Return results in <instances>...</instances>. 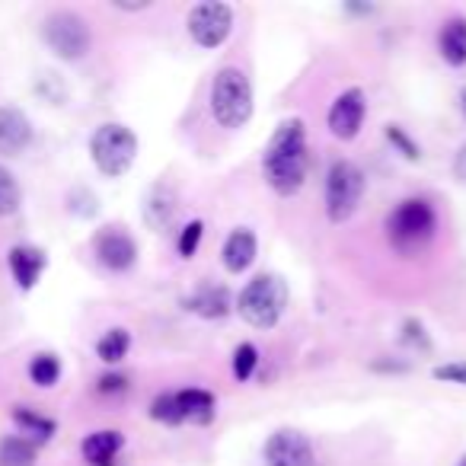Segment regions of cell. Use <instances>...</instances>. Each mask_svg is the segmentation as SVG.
I'll return each instance as SVG.
<instances>
[{
	"label": "cell",
	"mask_w": 466,
	"mask_h": 466,
	"mask_svg": "<svg viewBox=\"0 0 466 466\" xmlns=\"http://www.w3.org/2000/svg\"><path fill=\"white\" fill-rule=\"evenodd\" d=\"M307 167H310V157H307V128L300 118H285L279 128L272 131L266 144V154H262V176L272 186L275 195L281 198H291L300 192L307 179Z\"/></svg>",
	"instance_id": "obj_1"
},
{
	"label": "cell",
	"mask_w": 466,
	"mask_h": 466,
	"mask_svg": "<svg viewBox=\"0 0 466 466\" xmlns=\"http://www.w3.org/2000/svg\"><path fill=\"white\" fill-rule=\"evenodd\" d=\"M208 106H211V116L220 128L227 131H240L249 125L256 109L253 99V84H249L247 71L243 67H220L211 80V96H208Z\"/></svg>",
	"instance_id": "obj_2"
},
{
	"label": "cell",
	"mask_w": 466,
	"mask_h": 466,
	"mask_svg": "<svg viewBox=\"0 0 466 466\" xmlns=\"http://www.w3.org/2000/svg\"><path fill=\"white\" fill-rule=\"evenodd\" d=\"M288 300H291L288 281L275 272H262L253 281H247V288L237 294L233 310L240 313L249 326H256V329H275L279 319L285 317Z\"/></svg>",
	"instance_id": "obj_3"
},
{
	"label": "cell",
	"mask_w": 466,
	"mask_h": 466,
	"mask_svg": "<svg viewBox=\"0 0 466 466\" xmlns=\"http://www.w3.org/2000/svg\"><path fill=\"white\" fill-rule=\"evenodd\" d=\"M434 230H438V214L425 198H402L387 214V240L400 256L421 253L431 243Z\"/></svg>",
	"instance_id": "obj_4"
},
{
	"label": "cell",
	"mask_w": 466,
	"mask_h": 466,
	"mask_svg": "<svg viewBox=\"0 0 466 466\" xmlns=\"http://www.w3.org/2000/svg\"><path fill=\"white\" fill-rule=\"evenodd\" d=\"M90 160L109 179L125 176L137 160V135L122 122H106L90 137Z\"/></svg>",
	"instance_id": "obj_5"
},
{
	"label": "cell",
	"mask_w": 466,
	"mask_h": 466,
	"mask_svg": "<svg viewBox=\"0 0 466 466\" xmlns=\"http://www.w3.org/2000/svg\"><path fill=\"white\" fill-rule=\"evenodd\" d=\"M364 186H368L364 169L355 160H349V157L332 160L329 169H326V218L332 224H345L361 205Z\"/></svg>",
	"instance_id": "obj_6"
},
{
	"label": "cell",
	"mask_w": 466,
	"mask_h": 466,
	"mask_svg": "<svg viewBox=\"0 0 466 466\" xmlns=\"http://www.w3.org/2000/svg\"><path fill=\"white\" fill-rule=\"evenodd\" d=\"M42 39L61 61H84L93 48L90 23L74 10H55L42 23Z\"/></svg>",
	"instance_id": "obj_7"
},
{
	"label": "cell",
	"mask_w": 466,
	"mask_h": 466,
	"mask_svg": "<svg viewBox=\"0 0 466 466\" xmlns=\"http://www.w3.org/2000/svg\"><path fill=\"white\" fill-rule=\"evenodd\" d=\"M186 29L198 48H220L233 33V7L224 0H201L188 10Z\"/></svg>",
	"instance_id": "obj_8"
},
{
	"label": "cell",
	"mask_w": 466,
	"mask_h": 466,
	"mask_svg": "<svg viewBox=\"0 0 466 466\" xmlns=\"http://www.w3.org/2000/svg\"><path fill=\"white\" fill-rule=\"evenodd\" d=\"M364 116H368V96H364L361 86H349L332 99L329 112H326L329 135L339 137V141H355L361 135Z\"/></svg>",
	"instance_id": "obj_9"
},
{
	"label": "cell",
	"mask_w": 466,
	"mask_h": 466,
	"mask_svg": "<svg viewBox=\"0 0 466 466\" xmlns=\"http://www.w3.org/2000/svg\"><path fill=\"white\" fill-rule=\"evenodd\" d=\"M93 253H96L99 266L122 275V272H131V268H135L137 243L125 227H103V230L93 237Z\"/></svg>",
	"instance_id": "obj_10"
},
{
	"label": "cell",
	"mask_w": 466,
	"mask_h": 466,
	"mask_svg": "<svg viewBox=\"0 0 466 466\" xmlns=\"http://www.w3.org/2000/svg\"><path fill=\"white\" fill-rule=\"evenodd\" d=\"M262 460L266 466H313L317 453L304 431L294 428H279L275 434H268L266 447H262Z\"/></svg>",
	"instance_id": "obj_11"
},
{
	"label": "cell",
	"mask_w": 466,
	"mask_h": 466,
	"mask_svg": "<svg viewBox=\"0 0 466 466\" xmlns=\"http://www.w3.org/2000/svg\"><path fill=\"white\" fill-rule=\"evenodd\" d=\"M182 307L201 319H224L233 313V294H230V288L218 285V281H198V285L182 298Z\"/></svg>",
	"instance_id": "obj_12"
},
{
	"label": "cell",
	"mask_w": 466,
	"mask_h": 466,
	"mask_svg": "<svg viewBox=\"0 0 466 466\" xmlns=\"http://www.w3.org/2000/svg\"><path fill=\"white\" fill-rule=\"evenodd\" d=\"M33 144V122L16 106H0V154L20 157Z\"/></svg>",
	"instance_id": "obj_13"
},
{
	"label": "cell",
	"mask_w": 466,
	"mask_h": 466,
	"mask_svg": "<svg viewBox=\"0 0 466 466\" xmlns=\"http://www.w3.org/2000/svg\"><path fill=\"white\" fill-rule=\"evenodd\" d=\"M256 256H259V240H256V233L249 227L230 230V237L220 247V262H224V268L230 275H243L256 262Z\"/></svg>",
	"instance_id": "obj_14"
},
{
	"label": "cell",
	"mask_w": 466,
	"mask_h": 466,
	"mask_svg": "<svg viewBox=\"0 0 466 466\" xmlns=\"http://www.w3.org/2000/svg\"><path fill=\"white\" fill-rule=\"evenodd\" d=\"M179 214V195L169 182H157L144 198V220L150 230H169Z\"/></svg>",
	"instance_id": "obj_15"
},
{
	"label": "cell",
	"mask_w": 466,
	"mask_h": 466,
	"mask_svg": "<svg viewBox=\"0 0 466 466\" xmlns=\"http://www.w3.org/2000/svg\"><path fill=\"white\" fill-rule=\"evenodd\" d=\"M7 262H10V275H14V281L20 285V291H33V288L39 285L42 272H46L48 256L42 253L39 247H14Z\"/></svg>",
	"instance_id": "obj_16"
},
{
	"label": "cell",
	"mask_w": 466,
	"mask_h": 466,
	"mask_svg": "<svg viewBox=\"0 0 466 466\" xmlns=\"http://www.w3.org/2000/svg\"><path fill=\"white\" fill-rule=\"evenodd\" d=\"M125 447V434L116 428H106V431H93L84 438L80 453L90 466H112V460L118 457V451Z\"/></svg>",
	"instance_id": "obj_17"
},
{
	"label": "cell",
	"mask_w": 466,
	"mask_h": 466,
	"mask_svg": "<svg viewBox=\"0 0 466 466\" xmlns=\"http://www.w3.org/2000/svg\"><path fill=\"white\" fill-rule=\"evenodd\" d=\"M438 52L451 67H466V16L444 20L438 33Z\"/></svg>",
	"instance_id": "obj_18"
},
{
	"label": "cell",
	"mask_w": 466,
	"mask_h": 466,
	"mask_svg": "<svg viewBox=\"0 0 466 466\" xmlns=\"http://www.w3.org/2000/svg\"><path fill=\"white\" fill-rule=\"evenodd\" d=\"M176 400H179L182 419L195 421V425H208V421H214V415H218L214 393H208V390H201V387L179 390V393H176Z\"/></svg>",
	"instance_id": "obj_19"
},
{
	"label": "cell",
	"mask_w": 466,
	"mask_h": 466,
	"mask_svg": "<svg viewBox=\"0 0 466 466\" xmlns=\"http://www.w3.org/2000/svg\"><path fill=\"white\" fill-rule=\"evenodd\" d=\"M14 421L23 428V434H33L35 441H52L55 431H58V425H55V419H48V415L35 412V409L29 406H14Z\"/></svg>",
	"instance_id": "obj_20"
},
{
	"label": "cell",
	"mask_w": 466,
	"mask_h": 466,
	"mask_svg": "<svg viewBox=\"0 0 466 466\" xmlns=\"http://www.w3.org/2000/svg\"><path fill=\"white\" fill-rule=\"evenodd\" d=\"M0 466H35V444L20 434L0 441Z\"/></svg>",
	"instance_id": "obj_21"
},
{
	"label": "cell",
	"mask_w": 466,
	"mask_h": 466,
	"mask_svg": "<svg viewBox=\"0 0 466 466\" xmlns=\"http://www.w3.org/2000/svg\"><path fill=\"white\" fill-rule=\"evenodd\" d=\"M128 349H131V332L122 329V326L109 329L96 342V355H99V361H106V364H118L125 355H128Z\"/></svg>",
	"instance_id": "obj_22"
},
{
	"label": "cell",
	"mask_w": 466,
	"mask_h": 466,
	"mask_svg": "<svg viewBox=\"0 0 466 466\" xmlns=\"http://www.w3.org/2000/svg\"><path fill=\"white\" fill-rule=\"evenodd\" d=\"M29 380L35 383V387H55V383L61 380V361L58 355H52V351H42V355H35L33 361H29Z\"/></svg>",
	"instance_id": "obj_23"
},
{
	"label": "cell",
	"mask_w": 466,
	"mask_h": 466,
	"mask_svg": "<svg viewBox=\"0 0 466 466\" xmlns=\"http://www.w3.org/2000/svg\"><path fill=\"white\" fill-rule=\"evenodd\" d=\"M23 205V188L20 182H16V176L10 173L4 163H0V218H10V214H16Z\"/></svg>",
	"instance_id": "obj_24"
},
{
	"label": "cell",
	"mask_w": 466,
	"mask_h": 466,
	"mask_svg": "<svg viewBox=\"0 0 466 466\" xmlns=\"http://www.w3.org/2000/svg\"><path fill=\"white\" fill-rule=\"evenodd\" d=\"M256 368H259V349L253 342H240L233 349V377L247 383L256 374Z\"/></svg>",
	"instance_id": "obj_25"
},
{
	"label": "cell",
	"mask_w": 466,
	"mask_h": 466,
	"mask_svg": "<svg viewBox=\"0 0 466 466\" xmlns=\"http://www.w3.org/2000/svg\"><path fill=\"white\" fill-rule=\"evenodd\" d=\"M150 419L160 421V425H182V409H179V400H176V393H160L154 396V402H150Z\"/></svg>",
	"instance_id": "obj_26"
},
{
	"label": "cell",
	"mask_w": 466,
	"mask_h": 466,
	"mask_svg": "<svg viewBox=\"0 0 466 466\" xmlns=\"http://www.w3.org/2000/svg\"><path fill=\"white\" fill-rule=\"evenodd\" d=\"M383 135H387V141L393 144V150L402 157V160H409V163L421 160V147L412 141V137H409V131L402 128V125H387V128H383Z\"/></svg>",
	"instance_id": "obj_27"
},
{
	"label": "cell",
	"mask_w": 466,
	"mask_h": 466,
	"mask_svg": "<svg viewBox=\"0 0 466 466\" xmlns=\"http://www.w3.org/2000/svg\"><path fill=\"white\" fill-rule=\"evenodd\" d=\"M400 342L406 345V349L419 351V355H428V351H431V339H428L425 326H421L419 319H406V323H402Z\"/></svg>",
	"instance_id": "obj_28"
},
{
	"label": "cell",
	"mask_w": 466,
	"mask_h": 466,
	"mask_svg": "<svg viewBox=\"0 0 466 466\" xmlns=\"http://www.w3.org/2000/svg\"><path fill=\"white\" fill-rule=\"evenodd\" d=\"M201 237H205V224L201 220H188L179 230V240H176V249H179L182 259H192L201 247Z\"/></svg>",
	"instance_id": "obj_29"
},
{
	"label": "cell",
	"mask_w": 466,
	"mask_h": 466,
	"mask_svg": "<svg viewBox=\"0 0 466 466\" xmlns=\"http://www.w3.org/2000/svg\"><path fill=\"white\" fill-rule=\"evenodd\" d=\"M67 205H71V211L77 214V218H93V214L99 211V201L90 188H74V192L67 195Z\"/></svg>",
	"instance_id": "obj_30"
},
{
	"label": "cell",
	"mask_w": 466,
	"mask_h": 466,
	"mask_svg": "<svg viewBox=\"0 0 466 466\" xmlns=\"http://www.w3.org/2000/svg\"><path fill=\"white\" fill-rule=\"evenodd\" d=\"M434 380L441 383H457V387H466V361H447V364H438L431 370Z\"/></svg>",
	"instance_id": "obj_31"
},
{
	"label": "cell",
	"mask_w": 466,
	"mask_h": 466,
	"mask_svg": "<svg viewBox=\"0 0 466 466\" xmlns=\"http://www.w3.org/2000/svg\"><path fill=\"white\" fill-rule=\"evenodd\" d=\"M96 390L103 396H118V393H125V390H128V377H125V374H103L96 380Z\"/></svg>",
	"instance_id": "obj_32"
},
{
	"label": "cell",
	"mask_w": 466,
	"mask_h": 466,
	"mask_svg": "<svg viewBox=\"0 0 466 466\" xmlns=\"http://www.w3.org/2000/svg\"><path fill=\"white\" fill-rule=\"evenodd\" d=\"M453 176L466 186V144H460L457 157H453Z\"/></svg>",
	"instance_id": "obj_33"
},
{
	"label": "cell",
	"mask_w": 466,
	"mask_h": 466,
	"mask_svg": "<svg viewBox=\"0 0 466 466\" xmlns=\"http://www.w3.org/2000/svg\"><path fill=\"white\" fill-rule=\"evenodd\" d=\"M374 370H396V374H406V370H409V364H406V361H393V364L374 361Z\"/></svg>",
	"instance_id": "obj_34"
},
{
	"label": "cell",
	"mask_w": 466,
	"mask_h": 466,
	"mask_svg": "<svg viewBox=\"0 0 466 466\" xmlns=\"http://www.w3.org/2000/svg\"><path fill=\"white\" fill-rule=\"evenodd\" d=\"M345 10H349V14H364V16L374 14V7H370V4H368V7H364V4H345Z\"/></svg>",
	"instance_id": "obj_35"
},
{
	"label": "cell",
	"mask_w": 466,
	"mask_h": 466,
	"mask_svg": "<svg viewBox=\"0 0 466 466\" xmlns=\"http://www.w3.org/2000/svg\"><path fill=\"white\" fill-rule=\"evenodd\" d=\"M460 109H463V116H466V86L460 90Z\"/></svg>",
	"instance_id": "obj_36"
},
{
	"label": "cell",
	"mask_w": 466,
	"mask_h": 466,
	"mask_svg": "<svg viewBox=\"0 0 466 466\" xmlns=\"http://www.w3.org/2000/svg\"><path fill=\"white\" fill-rule=\"evenodd\" d=\"M457 466H466V453H463V457L457 460Z\"/></svg>",
	"instance_id": "obj_37"
}]
</instances>
